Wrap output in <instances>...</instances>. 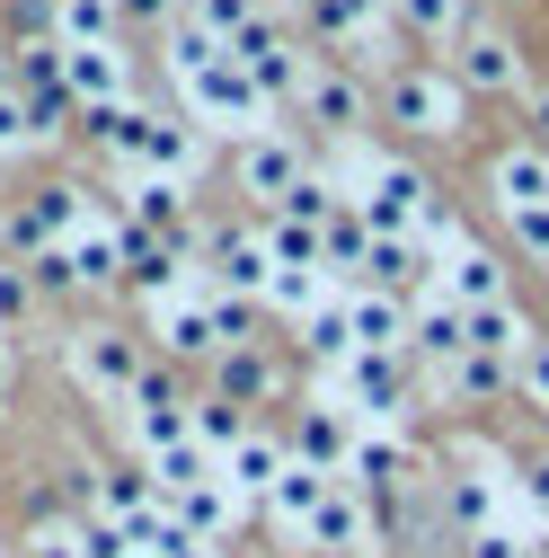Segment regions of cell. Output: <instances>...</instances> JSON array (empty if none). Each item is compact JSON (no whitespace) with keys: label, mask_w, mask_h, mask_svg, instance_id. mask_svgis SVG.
Segmentation results:
<instances>
[{"label":"cell","mask_w":549,"mask_h":558,"mask_svg":"<svg viewBox=\"0 0 549 558\" xmlns=\"http://www.w3.org/2000/svg\"><path fill=\"white\" fill-rule=\"evenodd\" d=\"M390 19L407 36H426V45H452V36H469V0H399Z\"/></svg>","instance_id":"31"},{"label":"cell","mask_w":549,"mask_h":558,"mask_svg":"<svg viewBox=\"0 0 549 558\" xmlns=\"http://www.w3.org/2000/svg\"><path fill=\"white\" fill-rule=\"evenodd\" d=\"M27 293H36V284H27V266H0V328L27 311Z\"/></svg>","instance_id":"53"},{"label":"cell","mask_w":549,"mask_h":558,"mask_svg":"<svg viewBox=\"0 0 549 558\" xmlns=\"http://www.w3.org/2000/svg\"><path fill=\"white\" fill-rule=\"evenodd\" d=\"M213 62H231V45H222L213 27H195V19H178V27H169V72H178V81H204Z\"/></svg>","instance_id":"35"},{"label":"cell","mask_w":549,"mask_h":558,"mask_svg":"<svg viewBox=\"0 0 549 558\" xmlns=\"http://www.w3.org/2000/svg\"><path fill=\"white\" fill-rule=\"evenodd\" d=\"M115 27H124L115 0H62V10H53V36L62 45H115Z\"/></svg>","instance_id":"34"},{"label":"cell","mask_w":549,"mask_h":558,"mask_svg":"<svg viewBox=\"0 0 549 558\" xmlns=\"http://www.w3.org/2000/svg\"><path fill=\"white\" fill-rule=\"evenodd\" d=\"M81 124H89V143H98L115 169H143V151H151V124H160V116L124 98V107H89Z\"/></svg>","instance_id":"18"},{"label":"cell","mask_w":549,"mask_h":558,"mask_svg":"<svg viewBox=\"0 0 549 558\" xmlns=\"http://www.w3.org/2000/svg\"><path fill=\"white\" fill-rule=\"evenodd\" d=\"M443 293L461 302V311H488V302H505V266L488 257V248H452V275H443Z\"/></svg>","instance_id":"25"},{"label":"cell","mask_w":549,"mask_h":558,"mask_svg":"<svg viewBox=\"0 0 549 558\" xmlns=\"http://www.w3.org/2000/svg\"><path fill=\"white\" fill-rule=\"evenodd\" d=\"M81 222H89V195H81V186H36L19 214H10V231H0V240H10L19 257H36V248H62Z\"/></svg>","instance_id":"6"},{"label":"cell","mask_w":549,"mask_h":558,"mask_svg":"<svg viewBox=\"0 0 549 558\" xmlns=\"http://www.w3.org/2000/svg\"><path fill=\"white\" fill-rule=\"evenodd\" d=\"M337 381H346V399H355L364 416H381V426L407 408V373H399V355H355Z\"/></svg>","instance_id":"20"},{"label":"cell","mask_w":549,"mask_h":558,"mask_svg":"<svg viewBox=\"0 0 549 558\" xmlns=\"http://www.w3.org/2000/svg\"><path fill=\"white\" fill-rule=\"evenodd\" d=\"M0 399H10V345H0Z\"/></svg>","instance_id":"61"},{"label":"cell","mask_w":549,"mask_h":558,"mask_svg":"<svg viewBox=\"0 0 549 558\" xmlns=\"http://www.w3.org/2000/svg\"><path fill=\"white\" fill-rule=\"evenodd\" d=\"M540 328H523V311L514 302H488V311H461V345L469 355H505V364H523V345H532Z\"/></svg>","instance_id":"23"},{"label":"cell","mask_w":549,"mask_h":558,"mask_svg":"<svg viewBox=\"0 0 549 558\" xmlns=\"http://www.w3.org/2000/svg\"><path fill=\"white\" fill-rule=\"evenodd\" d=\"M266 10H274V0H266Z\"/></svg>","instance_id":"63"},{"label":"cell","mask_w":549,"mask_h":558,"mask_svg":"<svg viewBox=\"0 0 549 558\" xmlns=\"http://www.w3.org/2000/svg\"><path fill=\"white\" fill-rule=\"evenodd\" d=\"M302 541H310V549H328V558H373V506L355 497L346 478H337L328 497H319V514H310V532H302Z\"/></svg>","instance_id":"9"},{"label":"cell","mask_w":549,"mask_h":558,"mask_svg":"<svg viewBox=\"0 0 549 558\" xmlns=\"http://www.w3.org/2000/svg\"><path fill=\"white\" fill-rule=\"evenodd\" d=\"M505 231H514V248H523L532 266H549V204H540V214H514Z\"/></svg>","instance_id":"50"},{"label":"cell","mask_w":549,"mask_h":558,"mask_svg":"<svg viewBox=\"0 0 549 558\" xmlns=\"http://www.w3.org/2000/svg\"><path fill=\"white\" fill-rule=\"evenodd\" d=\"M72 364H81V381L98 390V399H133V390H143V345H133V337H115V328H89L81 345H72Z\"/></svg>","instance_id":"8"},{"label":"cell","mask_w":549,"mask_h":558,"mask_svg":"<svg viewBox=\"0 0 549 558\" xmlns=\"http://www.w3.org/2000/svg\"><path fill=\"white\" fill-rule=\"evenodd\" d=\"M452 81L478 98V89H523V62L505 36H461V62H452Z\"/></svg>","instance_id":"24"},{"label":"cell","mask_w":549,"mask_h":558,"mask_svg":"<svg viewBox=\"0 0 549 558\" xmlns=\"http://www.w3.org/2000/svg\"><path fill=\"white\" fill-rule=\"evenodd\" d=\"M523 107H532V143L549 151V81H540V89H523Z\"/></svg>","instance_id":"58"},{"label":"cell","mask_w":549,"mask_h":558,"mask_svg":"<svg viewBox=\"0 0 549 558\" xmlns=\"http://www.w3.org/2000/svg\"><path fill=\"white\" fill-rule=\"evenodd\" d=\"M310 355L337 364V373L355 364V328H346V311H319V319H310Z\"/></svg>","instance_id":"48"},{"label":"cell","mask_w":549,"mask_h":558,"mask_svg":"<svg viewBox=\"0 0 549 558\" xmlns=\"http://www.w3.org/2000/svg\"><path fill=\"white\" fill-rule=\"evenodd\" d=\"M195 444L231 461V452L248 444V408H231V399H195Z\"/></svg>","instance_id":"39"},{"label":"cell","mask_w":549,"mask_h":558,"mask_svg":"<svg viewBox=\"0 0 549 558\" xmlns=\"http://www.w3.org/2000/svg\"><path fill=\"white\" fill-rule=\"evenodd\" d=\"M204 275H213V293H231V302H266V284H274L266 231H248V222H222L213 240H204Z\"/></svg>","instance_id":"5"},{"label":"cell","mask_w":549,"mask_h":558,"mask_svg":"<svg viewBox=\"0 0 549 558\" xmlns=\"http://www.w3.org/2000/svg\"><path fill=\"white\" fill-rule=\"evenodd\" d=\"M72 275H81V293H107L115 275H124V222L115 214H89L72 231Z\"/></svg>","instance_id":"19"},{"label":"cell","mask_w":549,"mask_h":558,"mask_svg":"<svg viewBox=\"0 0 549 558\" xmlns=\"http://www.w3.org/2000/svg\"><path fill=\"white\" fill-rule=\"evenodd\" d=\"M514 390H523L532 408H549V337H532V345H523V364H514Z\"/></svg>","instance_id":"49"},{"label":"cell","mask_w":549,"mask_h":558,"mask_svg":"<svg viewBox=\"0 0 549 558\" xmlns=\"http://www.w3.org/2000/svg\"><path fill=\"white\" fill-rule=\"evenodd\" d=\"M523 497H532V514H549V452L523 470Z\"/></svg>","instance_id":"57"},{"label":"cell","mask_w":549,"mask_h":558,"mask_svg":"<svg viewBox=\"0 0 549 558\" xmlns=\"http://www.w3.org/2000/svg\"><path fill=\"white\" fill-rule=\"evenodd\" d=\"M328 470H310V461H284V478L266 487V506H274V523H293V532H310V514H319V497H328Z\"/></svg>","instance_id":"26"},{"label":"cell","mask_w":549,"mask_h":558,"mask_svg":"<svg viewBox=\"0 0 549 558\" xmlns=\"http://www.w3.org/2000/svg\"><path fill=\"white\" fill-rule=\"evenodd\" d=\"M124 27H178V0H115Z\"/></svg>","instance_id":"54"},{"label":"cell","mask_w":549,"mask_h":558,"mask_svg":"<svg viewBox=\"0 0 549 558\" xmlns=\"http://www.w3.org/2000/svg\"><path fill=\"white\" fill-rule=\"evenodd\" d=\"M0 98H19V72H10V53H0Z\"/></svg>","instance_id":"59"},{"label":"cell","mask_w":549,"mask_h":558,"mask_svg":"<svg viewBox=\"0 0 549 558\" xmlns=\"http://www.w3.org/2000/svg\"><path fill=\"white\" fill-rule=\"evenodd\" d=\"M540 204H549V151L523 143V151L497 160V214L514 222V214H540Z\"/></svg>","instance_id":"22"},{"label":"cell","mask_w":549,"mask_h":558,"mask_svg":"<svg viewBox=\"0 0 549 558\" xmlns=\"http://www.w3.org/2000/svg\"><path fill=\"white\" fill-rule=\"evenodd\" d=\"M346 311V328H355V355H407V302L399 293H355V302H337Z\"/></svg>","instance_id":"14"},{"label":"cell","mask_w":549,"mask_h":558,"mask_svg":"<svg viewBox=\"0 0 549 558\" xmlns=\"http://www.w3.org/2000/svg\"><path fill=\"white\" fill-rule=\"evenodd\" d=\"M151 478L169 487V497H186V487L222 478V470H213V452H204V444H169V452H151Z\"/></svg>","instance_id":"41"},{"label":"cell","mask_w":549,"mask_h":558,"mask_svg":"<svg viewBox=\"0 0 549 558\" xmlns=\"http://www.w3.org/2000/svg\"><path fill=\"white\" fill-rule=\"evenodd\" d=\"M390 124H407V133H461L469 124V89L452 81V72H426V62H407V72H390Z\"/></svg>","instance_id":"3"},{"label":"cell","mask_w":549,"mask_h":558,"mask_svg":"<svg viewBox=\"0 0 549 558\" xmlns=\"http://www.w3.org/2000/svg\"><path fill=\"white\" fill-rule=\"evenodd\" d=\"M81 558H143V541H133V523H115V514H89L81 523Z\"/></svg>","instance_id":"46"},{"label":"cell","mask_w":549,"mask_h":558,"mask_svg":"<svg viewBox=\"0 0 549 558\" xmlns=\"http://www.w3.org/2000/svg\"><path fill=\"white\" fill-rule=\"evenodd\" d=\"M186 169H195V124L160 116L151 124V151H143V178H186Z\"/></svg>","instance_id":"38"},{"label":"cell","mask_w":549,"mask_h":558,"mask_svg":"<svg viewBox=\"0 0 549 558\" xmlns=\"http://www.w3.org/2000/svg\"><path fill=\"white\" fill-rule=\"evenodd\" d=\"M274 390H284V364H274L257 337H248V345H231V355L213 364V399H231V408H266Z\"/></svg>","instance_id":"15"},{"label":"cell","mask_w":549,"mask_h":558,"mask_svg":"<svg viewBox=\"0 0 549 558\" xmlns=\"http://www.w3.org/2000/svg\"><path fill=\"white\" fill-rule=\"evenodd\" d=\"M302 116L319 133H355L364 124V81L355 72H337V62H310V81H302Z\"/></svg>","instance_id":"13"},{"label":"cell","mask_w":549,"mask_h":558,"mask_svg":"<svg viewBox=\"0 0 549 558\" xmlns=\"http://www.w3.org/2000/svg\"><path fill=\"white\" fill-rule=\"evenodd\" d=\"M143 558H151V549H143Z\"/></svg>","instance_id":"64"},{"label":"cell","mask_w":549,"mask_h":558,"mask_svg":"<svg viewBox=\"0 0 549 558\" xmlns=\"http://www.w3.org/2000/svg\"><path fill=\"white\" fill-rule=\"evenodd\" d=\"M310 19H319L328 36H364V10H355V0H310Z\"/></svg>","instance_id":"52"},{"label":"cell","mask_w":549,"mask_h":558,"mask_svg":"<svg viewBox=\"0 0 549 558\" xmlns=\"http://www.w3.org/2000/svg\"><path fill=\"white\" fill-rule=\"evenodd\" d=\"M10 72H19V98H62V36H19Z\"/></svg>","instance_id":"28"},{"label":"cell","mask_w":549,"mask_h":558,"mask_svg":"<svg viewBox=\"0 0 549 558\" xmlns=\"http://www.w3.org/2000/svg\"><path fill=\"white\" fill-rule=\"evenodd\" d=\"M0 53H10V36H0Z\"/></svg>","instance_id":"62"},{"label":"cell","mask_w":549,"mask_h":558,"mask_svg":"<svg viewBox=\"0 0 549 558\" xmlns=\"http://www.w3.org/2000/svg\"><path fill=\"white\" fill-rule=\"evenodd\" d=\"M355 214H364V231H373V240H417V231H426V214H435V178H426L417 160H381V169H364Z\"/></svg>","instance_id":"1"},{"label":"cell","mask_w":549,"mask_h":558,"mask_svg":"<svg viewBox=\"0 0 549 558\" xmlns=\"http://www.w3.org/2000/svg\"><path fill=\"white\" fill-rule=\"evenodd\" d=\"M469 558H523V541H514V532H478Z\"/></svg>","instance_id":"56"},{"label":"cell","mask_w":549,"mask_h":558,"mask_svg":"<svg viewBox=\"0 0 549 558\" xmlns=\"http://www.w3.org/2000/svg\"><path fill=\"white\" fill-rule=\"evenodd\" d=\"M124 222H143V231H160V240H186V195H178V178H133V214Z\"/></svg>","instance_id":"29"},{"label":"cell","mask_w":549,"mask_h":558,"mask_svg":"<svg viewBox=\"0 0 549 558\" xmlns=\"http://www.w3.org/2000/svg\"><path fill=\"white\" fill-rule=\"evenodd\" d=\"M284 461H293V444H274L266 426H248V444H240V452L222 461V487H231V497L248 506V497H266V487L284 478Z\"/></svg>","instance_id":"21"},{"label":"cell","mask_w":549,"mask_h":558,"mask_svg":"<svg viewBox=\"0 0 549 558\" xmlns=\"http://www.w3.org/2000/svg\"><path fill=\"white\" fill-rule=\"evenodd\" d=\"M443 390H452V399H497V390H514V364H505V355H461V364L443 373Z\"/></svg>","instance_id":"40"},{"label":"cell","mask_w":549,"mask_h":558,"mask_svg":"<svg viewBox=\"0 0 549 558\" xmlns=\"http://www.w3.org/2000/svg\"><path fill=\"white\" fill-rule=\"evenodd\" d=\"M364 248H373L364 214H328V231H319V266L328 275H364Z\"/></svg>","instance_id":"37"},{"label":"cell","mask_w":549,"mask_h":558,"mask_svg":"<svg viewBox=\"0 0 549 558\" xmlns=\"http://www.w3.org/2000/svg\"><path fill=\"white\" fill-rule=\"evenodd\" d=\"M302 178H310V169H302V151L284 143V133H257V143H240V186H248L257 204H284Z\"/></svg>","instance_id":"12"},{"label":"cell","mask_w":549,"mask_h":558,"mask_svg":"<svg viewBox=\"0 0 549 558\" xmlns=\"http://www.w3.org/2000/svg\"><path fill=\"white\" fill-rule=\"evenodd\" d=\"M160 345L178 364H222L231 345H248V302L213 293V302H160Z\"/></svg>","instance_id":"2"},{"label":"cell","mask_w":549,"mask_h":558,"mask_svg":"<svg viewBox=\"0 0 549 558\" xmlns=\"http://www.w3.org/2000/svg\"><path fill=\"white\" fill-rule=\"evenodd\" d=\"M355 10H364V19H390V10H399V0H355Z\"/></svg>","instance_id":"60"},{"label":"cell","mask_w":549,"mask_h":558,"mask_svg":"<svg viewBox=\"0 0 549 558\" xmlns=\"http://www.w3.org/2000/svg\"><path fill=\"white\" fill-rule=\"evenodd\" d=\"M124 408H133V444H143V452L195 444V399H178V381H169V373H143V390H133Z\"/></svg>","instance_id":"7"},{"label":"cell","mask_w":549,"mask_h":558,"mask_svg":"<svg viewBox=\"0 0 549 558\" xmlns=\"http://www.w3.org/2000/svg\"><path fill=\"white\" fill-rule=\"evenodd\" d=\"M27 558H81V532H36Z\"/></svg>","instance_id":"55"},{"label":"cell","mask_w":549,"mask_h":558,"mask_svg":"<svg viewBox=\"0 0 549 558\" xmlns=\"http://www.w3.org/2000/svg\"><path fill=\"white\" fill-rule=\"evenodd\" d=\"M293 461H310V470H328V478H346V461H355V426H346V408H302V426H293Z\"/></svg>","instance_id":"16"},{"label":"cell","mask_w":549,"mask_h":558,"mask_svg":"<svg viewBox=\"0 0 549 558\" xmlns=\"http://www.w3.org/2000/svg\"><path fill=\"white\" fill-rule=\"evenodd\" d=\"M231 514H240V497H231L222 478H204V487H186V497H178V523H186V532H204V541H222V532H231Z\"/></svg>","instance_id":"36"},{"label":"cell","mask_w":549,"mask_h":558,"mask_svg":"<svg viewBox=\"0 0 549 558\" xmlns=\"http://www.w3.org/2000/svg\"><path fill=\"white\" fill-rule=\"evenodd\" d=\"M27 266V284L36 293H81V275H72V240H62V248H36V257H19Z\"/></svg>","instance_id":"47"},{"label":"cell","mask_w":549,"mask_h":558,"mask_svg":"<svg viewBox=\"0 0 549 558\" xmlns=\"http://www.w3.org/2000/svg\"><path fill=\"white\" fill-rule=\"evenodd\" d=\"M143 549H151V558H222V541L186 532L178 514H151V523H143Z\"/></svg>","instance_id":"43"},{"label":"cell","mask_w":549,"mask_h":558,"mask_svg":"<svg viewBox=\"0 0 549 558\" xmlns=\"http://www.w3.org/2000/svg\"><path fill=\"white\" fill-rule=\"evenodd\" d=\"M186 107L204 116V124H222V133H240V143H257V124L274 116V98L248 81V62H213L204 81H186Z\"/></svg>","instance_id":"4"},{"label":"cell","mask_w":549,"mask_h":558,"mask_svg":"<svg viewBox=\"0 0 549 558\" xmlns=\"http://www.w3.org/2000/svg\"><path fill=\"white\" fill-rule=\"evenodd\" d=\"M266 257H274V266H319V231L274 214V222H266Z\"/></svg>","instance_id":"45"},{"label":"cell","mask_w":549,"mask_h":558,"mask_svg":"<svg viewBox=\"0 0 549 558\" xmlns=\"http://www.w3.org/2000/svg\"><path fill=\"white\" fill-rule=\"evenodd\" d=\"M231 62H248V81H257L266 98H302V81H310V53H302V45H284L274 27L240 36V45H231Z\"/></svg>","instance_id":"10"},{"label":"cell","mask_w":549,"mask_h":558,"mask_svg":"<svg viewBox=\"0 0 549 558\" xmlns=\"http://www.w3.org/2000/svg\"><path fill=\"white\" fill-rule=\"evenodd\" d=\"M266 302H274V311H293V319H319V311H328V266H274Z\"/></svg>","instance_id":"33"},{"label":"cell","mask_w":549,"mask_h":558,"mask_svg":"<svg viewBox=\"0 0 549 558\" xmlns=\"http://www.w3.org/2000/svg\"><path fill=\"white\" fill-rule=\"evenodd\" d=\"M443 506H452V523L478 541V532H497V497H488V478H452L443 487Z\"/></svg>","instance_id":"44"},{"label":"cell","mask_w":549,"mask_h":558,"mask_svg":"<svg viewBox=\"0 0 549 558\" xmlns=\"http://www.w3.org/2000/svg\"><path fill=\"white\" fill-rule=\"evenodd\" d=\"M399 478H407V452L381 444V435H355V461H346V487H355V497H381V487H399Z\"/></svg>","instance_id":"30"},{"label":"cell","mask_w":549,"mask_h":558,"mask_svg":"<svg viewBox=\"0 0 549 558\" xmlns=\"http://www.w3.org/2000/svg\"><path fill=\"white\" fill-rule=\"evenodd\" d=\"M62 89H72V107H124V53L115 45H62Z\"/></svg>","instance_id":"11"},{"label":"cell","mask_w":549,"mask_h":558,"mask_svg":"<svg viewBox=\"0 0 549 558\" xmlns=\"http://www.w3.org/2000/svg\"><path fill=\"white\" fill-rule=\"evenodd\" d=\"M417 266H426L417 240H373V248H364V284H373V293H407V284H417Z\"/></svg>","instance_id":"32"},{"label":"cell","mask_w":549,"mask_h":558,"mask_svg":"<svg viewBox=\"0 0 549 558\" xmlns=\"http://www.w3.org/2000/svg\"><path fill=\"white\" fill-rule=\"evenodd\" d=\"M151 497H160V478H151V470H107V478H98V514L133 523V541H143V523L160 514Z\"/></svg>","instance_id":"27"},{"label":"cell","mask_w":549,"mask_h":558,"mask_svg":"<svg viewBox=\"0 0 549 558\" xmlns=\"http://www.w3.org/2000/svg\"><path fill=\"white\" fill-rule=\"evenodd\" d=\"M407 355H426L435 373H452L469 345H461V302L452 293H426L417 311H407Z\"/></svg>","instance_id":"17"},{"label":"cell","mask_w":549,"mask_h":558,"mask_svg":"<svg viewBox=\"0 0 549 558\" xmlns=\"http://www.w3.org/2000/svg\"><path fill=\"white\" fill-rule=\"evenodd\" d=\"M36 143V116H27V98H0V151H27Z\"/></svg>","instance_id":"51"},{"label":"cell","mask_w":549,"mask_h":558,"mask_svg":"<svg viewBox=\"0 0 549 558\" xmlns=\"http://www.w3.org/2000/svg\"><path fill=\"white\" fill-rule=\"evenodd\" d=\"M195 27H213L222 45H240V36L266 27V0H195Z\"/></svg>","instance_id":"42"}]
</instances>
